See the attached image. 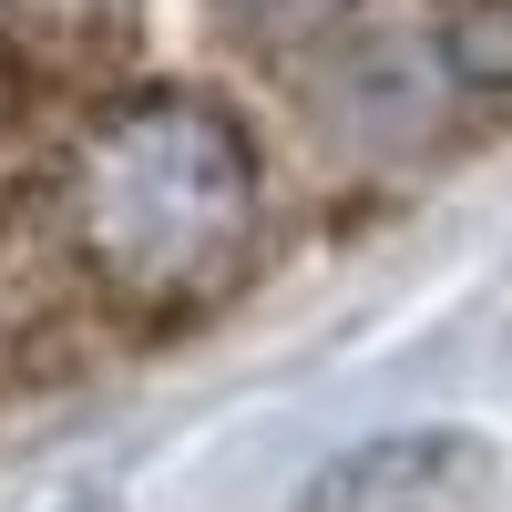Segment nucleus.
Instances as JSON below:
<instances>
[{
    "label": "nucleus",
    "mask_w": 512,
    "mask_h": 512,
    "mask_svg": "<svg viewBox=\"0 0 512 512\" xmlns=\"http://www.w3.org/2000/svg\"><path fill=\"white\" fill-rule=\"evenodd\" d=\"M246 144L226 113H205L185 93H154L134 113L103 123V144L82 154V236H93V267L123 297H205L236 246H246Z\"/></svg>",
    "instance_id": "nucleus-1"
},
{
    "label": "nucleus",
    "mask_w": 512,
    "mask_h": 512,
    "mask_svg": "<svg viewBox=\"0 0 512 512\" xmlns=\"http://www.w3.org/2000/svg\"><path fill=\"white\" fill-rule=\"evenodd\" d=\"M297 512H492V472L461 441H379L338 461Z\"/></svg>",
    "instance_id": "nucleus-2"
},
{
    "label": "nucleus",
    "mask_w": 512,
    "mask_h": 512,
    "mask_svg": "<svg viewBox=\"0 0 512 512\" xmlns=\"http://www.w3.org/2000/svg\"><path fill=\"white\" fill-rule=\"evenodd\" d=\"M451 72L472 93H512V0H472L451 21Z\"/></svg>",
    "instance_id": "nucleus-3"
},
{
    "label": "nucleus",
    "mask_w": 512,
    "mask_h": 512,
    "mask_svg": "<svg viewBox=\"0 0 512 512\" xmlns=\"http://www.w3.org/2000/svg\"><path fill=\"white\" fill-rule=\"evenodd\" d=\"M236 21H256V31H308V21H328L338 0H226Z\"/></svg>",
    "instance_id": "nucleus-4"
}]
</instances>
